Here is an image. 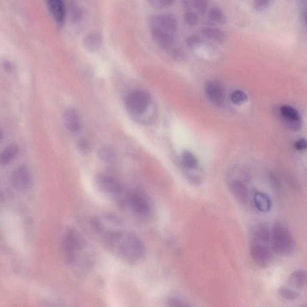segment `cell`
<instances>
[{
	"instance_id": "obj_1",
	"label": "cell",
	"mask_w": 307,
	"mask_h": 307,
	"mask_svg": "<svg viewBox=\"0 0 307 307\" xmlns=\"http://www.w3.org/2000/svg\"><path fill=\"white\" fill-rule=\"evenodd\" d=\"M105 243L114 253L128 264H138L146 256V247L142 239L135 234L124 230L108 239Z\"/></svg>"
},
{
	"instance_id": "obj_2",
	"label": "cell",
	"mask_w": 307,
	"mask_h": 307,
	"mask_svg": "<svg viewBox=\"0 0 307 307\" xmlns=\"http://www.w3.org/2000/svg\"><path fill=\"white\" fill-rule=\"evenodd\" d=\"M86 242L81 234L73 229L66 231L61 242V255L68 265H74L82 251L85 249Z\"/></svg>"
},
{
	"instance_id": "obj_3",
	"label": "cell",
	"mask_w": 307,
	"mask_h": 307,
	"mask_svg": "<svg viewBox=\"0 0 307 307\" xmlns=\"http://www.w3.org/2000/svg\"><path fill=\"white\" fill-rule=\"evenodd\" d=\"M122 205L128 206L139 219L147 220L152 216L153 206L152 200L141 191L133 190L127 192Z\"/></svg>"
},
{
	"instance_id": "obj_4",
	"label": "cell",
	"mask_w": 307,
	"mask_h": 307,
	"mask_svg": "<svg viewBox=\"0 0 307 307\" xmlns=\"http://www.w3.org/2000/svg\"><path fill=\"white\" fill-rule=\"evenodd\" d=\"M271 238L273 249L280 255H288L294 250L295 242L292 233L281 223L273 226Z\"/></svg>"
},
{
	"instance_id": "obj_5",
	"label": "cell",
	"mask_w": 307,
	"mask_h": 307,
	"mask_svg": "<svg viewBox=\"0 0 307 307\" xmlns=\"http://www.w3.org/2000/svg\"><path fill=\"white\" fill-rule=\"evenodd\" d=\"M95 231L106 239L123 230V225L119 218L113 214H105L94 218L91 221Z\"/></svg>"
},
{
	"instance_id": "obj_6",
	"label": "cell",
	"mask_w": 307,
	"mask_h": 307,
	"mask_svg": "<svg viewBox=\"0 0 307 307\" xmlns=\"http://www.w3.org/2000/svg\"><path fill=\"white\" fill-rule=\"evenodd\" d=\"M94 184L97 189L103 193L120 199L122 204L125 195L124 194V188L115 177L106 174H97L94 177Z\"/></svg>"
},
{
	"instance_id": "obj_7",
	"label": "cell",
	"mask_w": 307,
	"mask_h": 307,
	"mask_svg": "<svg viewBox=\"0 0 307 307\" xmlns=\"http://www.w3.org/2000/svg\"><path fill=\"white\" fill-rule=\"evenodd\" d=\"M150 94L144 90L131 92L125 99V105L128 111L134 114H143L150 105Z\"/></svg>"
},
{
	"instance_id": "obj_8",
	"label": "cell",
	"mask_w": 307,
	"mask_h": 307,
	"mask_svg": "<svg viewBox=\"0 0 307 307\" xmlns=\"http://www.w3.org/2000/svg\"><path fill=\"white\" fill-rule=\"evenodd\" d=\"M11 183L14 188L19 191L29 189L32 184V175L26 166L21 165L13 171Z\"/></svg>"
},
{
	"instance_id": "obj_9",
	"label": "cell",
	"mask_w": 307,
	"mask_h": 307,
	"mask_svg": "<svg viewBox=\"0 0 307 307\" xmlns=\"http://www.w3.org/2000/svg\"><path fill=\"white\" fill-rule=\"evenodd\" d=\"M205 93L209 101L213 104L218 107L224 104L225 91L219 83L214 81L208 82L205 85Z\"/></svg>"
},
{
	"instance_id": "obj_10",
	"label": "cell",
	"mask_w": 307,
	"mask_h": 307,
	"mask_svg": "<svg viewBox=\"0 0 307 307\" xmlns=\"http://www.w3.org/2000/svg\"><path fill=\"white\" fill-rule=\"evenodd\" d=\"M250 255L255 263L261 268L269 266L272 256L269 250L263 245L255 244L250 248Z\"/></svg>"
},
{
	"instance_id": "obj_11",
	"label": "cell",
	"mask_w": 307,
	"mask_h": 307,
	"mask_svg": "<svg viewBox=\"0 0 307 307\" xmlns=\"http://www.w3.org/2000/svg\"><path fill=\"white\" fill-rule=\"evenodd\" d=\"M46 6L56 23L61 25L65 21L66 9L64 0H45Z\"/></svg>"
},
{
	"instance_id": "obj_12",
	"label": "cell",
	"mask_w": 307,
	"mask_h": 307,
	"mask_svg": "<svg viewBox=\"0 0 307 307\" xmlns=\"http://www.w3.org/2000/svg\"><path fill=\"white\" fill-rule=\"evenodd\" d=\"M229 189L237 202L244 204L247 202L248 197V189L244 181L232 180L228 181Z\"/></svg>"
},
{
	"instance_id": "obj_13",
	"label": "cell",
	"mask_w": 307,
	"mask_h": 307,
	"mask_svg": "<svg viewBox=\"0 0 307 307\" xmlns=\"http://www.w3.org/2000/svg\"><path fill=\"white\" fill-rule=\"evenodd\" d=\"M64 125L70 132L77 133L81 128L79 115L74 108L66 109L63 114Z\"/></svg>"
},
{
	"instance_id": "obj_14",
	"label": "cell",
	"mask_w": 307,
	"mask_h": 307,
	"mask_svg": "<svg viewBox=\"0 0 307 307\" xmlns=\"http://www.w3.org/2000/svg\"><path fill=\"white\" fill-rule=\"evenodd\" d=\"M154 41L163 49H169L174 43V38L169 32L159 28H154L152 31Z\"/></svg>"
},
{
	"instance_id": "obj_15",
	"label": "cell",
	"mask_w": 307,
	"mask_h": 307,
	"mask_svg": "<svg viewBox=\"0 0 307 307\" xmlns=\"http://www.w3.org/2000/svg\"><path fill=\"white\" fill-rule=\"evenodd\" d=\"M253 202L256 208L262 213H267L271 208V200L264 192H255L253 196Z\"/></svg>"
},
{
	"instance_id": "obj_16",
	"label": "cell",
	"mask_w": 307,
	"mask_h": 307,
	"mask_svg": "<svg viewBox=\"0 0 307 307\" xmlns=\"http://www.w3.org/2000/svg\"><path fill=\"white\" fill-rule=\"evenodd\" d=\"M288 283L294 288H303L307 283V273L302 269L295 270L289 276Z\"/></svg>"
},
{
	"instance_id": "obj_17",
	"label": "cell",
	"mask_w": 307,
	"mask_h": 307,
	"mask_svg": "<svg viewBox=\"0 0 307 307\" xmlns=\"http://www.w3.org/2000/svg\"><path fill=\"white\" fill-rule=\"evenodd\" d=\"M181 163L184 168L187 171H196L198 167V160L193 154L185 151L181 155Z\"/></svg>"
},
{
	"instance_id": "obj_18",
	"label": "cell",
	"mask_w": 307,
	"mask_h": 307,
	"mask_svg": "<svg viewBox=\"0 0 307 307\" xmlns=\"http://www.w3.org/2000/svg\"><path fill=\"white\" fill-rule=\"evenodd\" d=\"M18 153V147L16 144H11L2 151L0 155V163L6 165L12 161Z\"/></svg>"
},
{
	"instance_id": "obj_19",
	"label": "cell",
	"mask_w": 307,
	"mask_h": 307,
	"mask_svg": "<svg viewBox=\"0 0 307 307\" xmlns=\"http://www.w3.org/2000/svg\"><path fill=\"white\" fill-rule=\"evenodd\" d=\"M157 21L166 32L175 33L177 31V22L174 16L169 15L160 16L158 18Z\"/></svg>"
},
{
	"instance_id": "obj_20",
	"label": "cell",
	"mask_w": 307,
	"mask_h": 307,
	"mask_svg": "<svg viewBox=\"0 0 307 307\" xmlns=\"http://www.w3.org/2000/svg\"><path fill=\"white\" fill-rule=\"evenodd\" d=\"M202 34L210 40L222 43L224 41L225 35L221 30L214 28L206 27L202 30Z\"/></svg>"
},
{
	"instance_id": "obj_21",
	"label": "cell",
	"mask_w": 307,
	"mask_h": 307,
	"mask_svg": "<svg viewBox=\"0 0 307 307\" xmlns=\"http://www.w3.org/2000/svg\"><path fill=\"white\" fill-rule=\"evenodd\" d=\"M280 113L283 120H287V121H300L301 120V116L298 112L290 106H282L280 108Z\"/></svg>"
},
{
	"instance_id": "obj_22",
	"label": "cell",
	"mask_w": 307,
	"mask_h": 307,
	"mask_svg": "<svg viewBox=\"0 0 307 307\" xmlns=\"http://www.w3.org/2000/svg\"><path fill=\"white\" fill-rule=\"evenodd\" d=\"M100 44H101V38L96 33H91L85 38L84 45L89 51H96L99 48Z\"/></svg>"
},
{
	"instance_id": "obj_23",
	"label": "cell",
	"mask_w": 307,
	"mask_h": 307,
	"mask_svg": "<svg viewBox=\"0 0 307 307\" xmlns=\"http://www.w3.org/2000/svg\"><path fill=\"white\" fill-rule=\"evenodd\" d=\"M98 157L105 162H111L115 158V151L110 146H103L98 151Z\"/></svg>"
},
{
	"instance_id": "obj_24",
	"label": "cell",
	"mask_w": 307,
	"mask_h": 307,
	"mask_svg": "<svg viewBox=\"0 0 307 307\" xmlns=\"http://www.w3.org/2000/svg\"><path fill=\"white\" fill-rule=\"evenodd\" d=\"M255 235L257 239L262 242L269 241L270 237L269 228L265 225H259L255 230Z\"/></svg>"
},
{
	"instance_id": "obj_25",
	"label": "cell",
	"mask_w": 307,
	"mask_h": 307,
	"mask_svg": "<svg viewBox=\"0 0 307 307\" xmlns=\"http://www.w3.org/2000/svg\"><path fill=\"white\" fill-rule=\"evenodd\" d=\"M278 294L281 298L287 300H294L298 297L297 292L286 287H281L278 289Z\"/></svg>"
},
{
	"instance_id": "obj_26",
	"label": "cell",
	"mask_w": 307,
	"mask_h": 307,
	"mask_svg": "<svg viewBox=\"0 0 307 307\" xmlns=\"http://www.w3.org/2000/svg\"><path fill=\"white\" fill-rule=\"evenodd\" d=\"M247 95L243 91L236 90L233 92L231 94L230 99L231 102L236 105H241L247 100Z\"/></svg>"
},
{
	"instance_id": "obj_27",
	"label": "cell",
	"mask_w": 307,
	"mask_h": 307,
	"mask_svg": "<svg viewBox=\"0 0 307 307\" xmlns=\"http://www.w3.org/2000/svg\"><path fill=\"white\" fill-rule=\"evenodd\" d=\"M184 21L188 26H194L198 22V16L194 13H188L184 15Z\"/></svg>"
},
{
	"instance_id": "obj_28",
	"label": "cell",
	"mask_w": 307,
	"mask_h": 307,
	"mask_svg": "<svg viewBox=\"0 0 307 307\" xmlns=\"http://www.w3.org/2000/svg\"><path fill=\"white\" fill-rule=\"evenodd\" d=\"M192 4L200 13H204L208 7L207 0H192Z\"/></svg>"
},
{
	"instance_id": "obj_29",
	"label": "cell",
	"mask_w": 307,
	"mask_h": 307,
	"mask_svg": "<svg viewBox=\"0 0 307 307\" xmlns=\"http://www.w3.org/2000/svg\"><path fill=\"white\" fill-rule=\"evenodd\" d=\"M209 17L211 20L220 22L223 18V13L220 9L214 8L209 12Z\"/></svg>"
},
{
	"instance_id": "obj_30",
	"label": "cell",
	"mask_w": 307,
	"mask_h": 307,
	"mask_svg": "<svg viewBox=\"0 0 307 307\" xmlns=\"http://www.w3.org/2000/svg\"><path fill=\"white\" fill-rule=\"evenodd\" d=\"M167 303L169 304V306L171 307H187L190 306V304L184 302L182 300H180V299L172 298H170L168 301H167Z\"/></svg>"
},
{
	"instance_id": "obj_31",
	"label": "cell",
	"mask_w": 307,
	"mask_h": 307,
	"mask_svg": "<svg viewBox=\"0 0 307 307\" xmlns=\"http://www.w3.org/2000/svg\"><path fill=\"white\" fill-rule=\"evenodd\" d=\"M78 149H79L80 152L83 154H87L90 152V146L89 145L88 142L85 140V139H80L78 142Z\"/></svg>"
},
{
	"instance_id": "obj_32",
	"label": "cell",
	"mask_w": 307,
	"mask_h": 307,
	"mask_svg": "<svg viewBox=\"0 0 307 307\" xmlns=\"http://www.w3.org/2000/svg\"><path fill=\"white\" fill-rule=\"evenodd\" d=\"M270 0H255L254 5L256 10H262L269 5Z\"/></svg>"
},
{
	"instance_id": "obj_33",
	"label": "cell",
	"mask_w": 307,
	"mask_h": 307,
	"mask_svg": "<svg viewBox=\"0 0 307 307\" xmlns=\"http://www.w3.org/2000/svg\"><path fill=\"white\" fill-rule=\"evenodd\" d=\"M187 43L190 46H194L196 44H199L201 42V38L199 36L197 35H192L190 36L188 39H187Z\"/></svg>"
},
{
	"instance_id": "obj_34",
	"label": "cell",
	"mask_w": 307,
	"mask_h": 307,
	"mask_svg": "<svg viewBox=\"0 0 307 307\" xmlns=\"http://www.w3.org/2000/svg\"><path fill=\"white\" fill-rule=\"evenodd\" d=\"M295 149L298 151H303L307 149V141L306 139H300L295 144Z\"/></svg>"
},
{
	"instance_id": "obj_35",
	"label": "cell",
	"mask_w": 307,
	"mask_h": 307,
	"mask_svg": "<svg viewBox=\"0 0 307 307\" xmlns=\"http://www.w3.org/2000/svg\"><path fill=\"white\" fill-rule=\"evenodd\" d=\"M159 4L163 7H168L174 3L175 0H158Z\"/></svg>"
},
{
	"instance_id": "obj_36",
	"label": "cell",
	"mask_w": 307,
	"mask_h": 307,
	"mask_svg": "<svg viewBox=\"0 0 307 307\" xmlns=\"http://www.w3.org/2000/svg\"><path fill=\"white\" fill-rule=\"evenodd\" d=\"M304 20L307 27V7L305 8L304 12Z\"/></svg>"
}]
</instances>
